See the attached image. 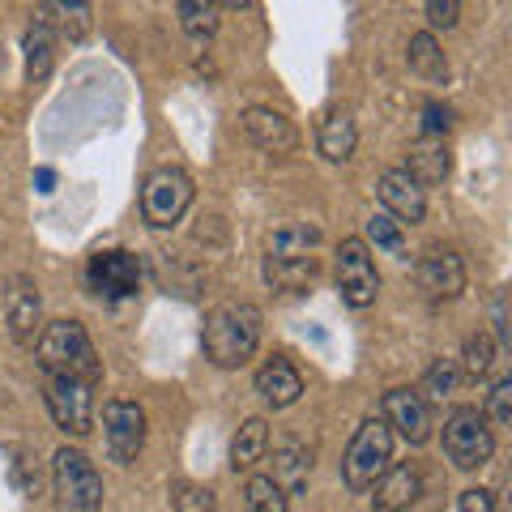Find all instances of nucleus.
Listing matches in <instances>:
<instances>
[{
    "instance_id": "36",
    "label": "nucleus",
    "mask_w": 512,
    "mask_h": 512,
    "mask_svg": "<svg viewBox=\"0 0 512 512\" xmlns=\"http://www.w3.org/2000/svg\"><path fill=\"white\" fill-rule=\"evenodd\" d=\"M423 13H427V22L431 26H457V18H461V5H457V0H427V5H423Z\"/></svg>"
},
{
    "instance_id": "25",
    "label": "nucleus",
    "mask_w": 512,
    "mask_h": 512,
    "mask_svg": "<svg viewBox=\"0 0 512 512\" xmlns=\"http://www.w3.org/2000/svg\"><path fill=\"white\" fill-rule=\"evenodd\" d=\"M308 474H312V453H308V448L282 444V448H278V466H274V483H278L286 495H295V491L308 487Z\"/></svg>"
},
{
    "instance_id": "16",
    "label": "nucleus",
    "mask_w": 512,
    "mask_h": 512,
    "mask_svg": "<svg viewBox=\"0 0 512 512\" xmlns=\"http://www.w3.org/2000/svg\"><path fill=\"white\" fill-rule=\"evenodd\" d=\"M359 146V124H355V111L333 103L325 107V116L316 120V150L329 158V163H346Z\"/></svg>"
},
{
    "instance_id": "3",
    "label": "nucleus",
    "mask_w": 512,
    "mask_h": 512,
    "mask_svg": "<svg viewBox=\"0 0 512 512\" xmlns=\"http://www.w3.org/2000/svg\"><path fill=\"white\" fill-rule=\"evenodd\" d=\"M393 466V431L384 419H367L342 453V483L350 491H372Z\"/></svg>"
},
{
    "instance_id": "34",
    "label": "nucleus",
    "mask_w": 512,
    "mask_h": 512,
    "mask_svg": "<svg viewBox=\"0 0 512 512\" xmlns=\"http://www.w3.org/2000/svg\"><path fill=\"white\" fill-rule=\"evenodd\" d=\"M448 128H453V111L436 99L423 103V137H444Z\"/></svg>"
},
{
    "instance_id": "2",
    "label": "nucleus",
    "mask_w": 512,
    "mask_h": 512,
    "mask_svg": "<svg viewBox=\"0 0 512 512\" xmlns=\"http://www.w3.org/2000/svg\"><path fill=\"white\" fill-rule=\"evenodd\" d=\"M35 359L43 367V376H73L86 384L103 380V363L94 355V342L77 320H52L35 342Z\"/></svg>"
},
{
    "instance_id": "9",
    "label": "nucleus",
    "mask_w": 512,
    "mask_h": 512,
    "mask_svg": "<svg viewBox=\"0 0 512 512\" xmlns=\"http://www.w3.org/2000/svg\"><path fill=\"white\" fill-rule=\"evenodd\" d=\"M338 295L350 308H367V303H376V295H380L376 261L363 239H355V235L338 244Z\"/></svg>"
},
{
    "instance_id": "17",
    "label": "nucleus",
    "mask_w": 512,
    "mask_h": 512,
    "mask_svg": "<svg viewBox=\"0 0 512 512\" xmlns=\"http://www.w3.org/2000/svg\"><path fill=\"white\" fill-rule=\"evenodd\" d=\"M256 393L265 397V406H274V410H286V406H295L299 402V393H303V376H299V367L286 359V355H274L261 372H256Z\"/></svg>"
},
{
    "instance_id": "24",
    "label": "nucleus",
    "mask_w": 512,
    "mask_h": 512,
    "mask_svg": "<svg viewBox=\"0 0 512 512\" xmlns=\"http://www.w3.org/2000/svg\"><path fill=\"white\" fill-rule=\"evenodd\" d=\"M265 448H269V423L265 419H248L244 427L235 431V440H231V470H252L256 461L265 457Z\"/></svg>"
},
{
    "instance_id": "18",
    "label": "nucleus",
    "mask_w": 512,
    "mask_h": 512,
    "mask_svg": "<svg viewBox=\"0 0 512 512\" xmlns=\"http://www.w3.org/2000/svg\"><path fill=\"white\" fill-rule=\"evenodd\" d=\"M316 252H299V256H282V252H265V282L282 295H295L303 291L312 278H316Z\"/></svg>"
},
{
    "instance_id": "30",
    "label": "nucleus",
    "mask_w": 512,
    "mask_h": 512,
    "mask_svg": "<svg viewBox=\"0 0 512 512\" xmlns=\"http://www.w3.org/2000/svg\"><path fill=\"white\" fill-rule=\"evenodd\" d=\"M491 363H495V342L487 333L466 338V350H461V372H466V380H483L491 372Z\"/></svg>"
},
{
    "instance_id": "10",
    "label": "nucleus",
    "mask_w": 512,
    "mask_h": 512,
    "mask_svg": "<svg viewBox=\"0 0 512 512\" xmlns=\"http://www.w3.org/2000/svg\"><path fill=\"white\" fill-rule=\"evenodd\" d=\"M103 436H107L111 461L133 466L141 444H146V410L137 402H107L103 406Z\"/></svg>"
},
{
    "instance_id": "35",
    "label": "nucleus",
    "mask_w": 512,
    "mask_h": 512,
    "mask_svg": "<svg viewBox=\"0 0 512 512\" xmlns=\"http://www.w3.org/2000/svg\"><path fill=\"white\" fill-rule=\"evenodd\" d=\"M448 389H453V363L436 359V363H431V372H427V380H423V393L427 397H444Z\"/></svg>"
},
{
    "instance_id": "14",
    "label": "nucleus",
    "mask_w": 512,
    "mask_h": 512,
    "mask_svg": "<svg viewBox=\"0 0 512 512\" xmlns=\"http://www.w3.org/2000/svg\"><path fill=\"white\" fill-rule=\"evenodd\" d=\"M384 423H389V431L397 427V436L410 444H427L431 410L423 402V393L419 389H389L384 393Z\"/></svg>"
},
{
    "instance_id": "38",
    "label": "nucleus",
    "mask_w": 512,
    "mask_h": 512,
    "mask_svg": "<svg viewBox=\"0 0 512 512\" xmlns=\"http://www.w3.org/2000/svg\"><path fill=\"white\" fill-rule=\"evenodd\" d=\"M495 333H500V342L512 346V333H508V316H504V291L495 295Z\"/></svg>"
},
{
    "instance_id": "5",
    "label": "nucleus",
    "mask_w": 512,
    "mask_h": 512,
    "mask_svg": "<svg viewBox=\"0 0 512 512\" xmlns=\"http://www.w3.org/2000/svg\"><path fill=\"white\" fill-rule=\"evenodd\" d=\"M192 205V180L184 167H154L141 184V218L150 227L167 231L184 218V210Z\"/></svg>"
},
{
    "instance_id": "22",
    "label": "nucleus",
    "mask_w": 512,
    "mask_h": 512,
    "mask_svg": "<svg viewBox=\"0 0 512 512\" xmlns=\"http://www.w3.org/2000/svg\"><path fill=\"white\" fill-rule=\"evenodd\" d=\"M90 5H39L35 9V22H43L47 30H60L69 43H82L86 35H90V26H94V18H90Z\"/></svg>"
},
{
    "instance_id": "31",
    "label": "nucleus",
    "mask_w": 512,
    "mask_h": 512,
    "mask_svg": "<svg viewBox=\"0 0 512 512\" xmlns=\"http://www.w3.org/2000/svg\"><path fill=\"white\" fill-rule=\"evenodd\" d=\"M171 508L175 512H214V491L180 478V483H171Z\"/></svg>"
},
{
    "instance_id": "29",
    "label": "nucleus",
    "mask_w": 512,
    "mask_h": 512,
    "mask_svg": "<svg viewBox=\"0 0 512 512\" xmlns=\"http://www.w3.org/2000/svg\"><path fill=\"white\" fill-rule=\"evenodd\" d=\"M320 248V227H308V222H299V227H282L269 235V248L265 252H282V256H299V252H316Z\"/></svg>"
},
{
    "instance_id": "33",
    "label": "nucleus",
    "mask_w": 512,
    "mask_h": 512,
    "mask_svg": "<svg viewBox=\"0 0 512 512\" xmlns=\"http://www.w3.org/2000/svg\"><path fill=\"white\" fill-rule=\"evenodd\" d=\"M367 239H372L376 248H389V252H402V222H393L389 214H372V222H367Z\"/></svg>"
},
{
    "instance_id": "27",
    "label": "nucleus",
    "mask_w": 512,
    "mask_h": 512,
    "mask_svg": "<svg viewBox=\"0 0 512 512\" xmlns=\"http://www.w3.org/2000/svg\"><path fill=\"white\" fill-rule=\"evenodd\" d=\"M175 13H180V26H184V35L188 39H214L218 35V5H201V0H180L175 5Z\"/></svg>"
},
{
    "instance_id": "26",
    "label": "nucleus",
    "mask_w": 512,
    "mask_h": 512,
    "mask_svg": "<svg viewBox=\"0 0 512 512\" xmlns=\"http://www.w3.org/2000/svg\"><path fill=\"white\" fill-rule=\"evenodd\" d=\"M154 274H158V286H167V295L175 291V295L192 299L201 291V274L197 269H184V261L175 252H158L154 256Z\"/></svg>"
},
{
    "instance_id": "7",
    "label": "nucleus",
    "mask_w": 512,
    "mask_h": 512,
    "mask_svg": "<svg viewBox=\"0 0 512 512\" xmlns=\"http://www.w3.org/2000/svg\"><path fill=\"white\" fill-rule=\"evenodd\" d=\"M43 402L60 431H69V436L94 431V384L73 376H43Z\"/></svg>"
},
{
    "instance_id": "8",
    "label": "nucleus",
    "mask_w": 512,
    "mask_h": 512,
    "mask_svg": "<svg viewBox=\"0 0 512 512\" xmlns=\"http://www.w3.org/2000/svg\"><path fill=\"white\" fill-rule=\"evenodd\" d=\"M86 286L99 299H107V303L137 295V286H141V261H137L133 252H124V248L94 252L90 261H86Z\"/></svg>"
},
{
    "instance_id": "19",
    "label": "nucleus",
    "mask_w": 512,
    "mask_h": 512,
    "mask_svg": "<svg viewBox=\"0 0 512 512\" xmlns=\"http://www.w3.org/2000/svg\"><path fill=\"white\" fill-rule=\"evenodd\" d=\"M402 171H406L419 188H423V184H444L448 171H453V158H448L444 137H419V141H414Z\"/></svg>"
},
{
    "instance_id": "6",
    "label": "nucleus",
    "mask_w": 512,
    "mask_h": 512,
    "mask_svg": "<svg viewBox=\"0 0 512 512\" xmlns=\"http://www.w3.org/2000/svg\"><path fill=\"white\" fill-rule=\"evenodd\" d=\"M444 453L457 470H478L487 466L495 453V436L478 406H457L444 419Z\"/></svg>"
},
{
    "instance_id": "39",
    "label": "nucleus",
    "mask_w": 512,
    "mask_h": 512,
    "mask_svg": "<svg viewBox=\"0 0 512 512\" xmlns=\"http://www.w3.org/2000/svg\"><path fill=\"white\" fill-rule=\"evenodd\" d=\"M35 184H39V192H52V184H56V171L39 167V171H35Z\"/></svg>"
},
{
    "instance_id": "15",
    "label": "nucleus",
    "mask_w": 512,
    "mask_h": 512,
    "mask_svg": "<svg viewBox=\"0 0 512 512\" xmlns=\"http://www.w3.org/2000/svg\"><path fill=\"white\" fill-rule=\"evenodd\" d=\"M376 192H380L384 214H389L393 222H423V218H427V197H423V188L414 184L402 167L384 171L380 184H376Z\"/></svg>"
},
{
    "instance_id": "32",
    "label": "nucleus",
    "mask_w": 512,
    "mask_h": 512,
    "mask_svg": "<svg viewBox=\"0 0 512 512\" xmlns=\"http://www.w3.org/2000/svg\"><path fill=\"white\" fill-rule=\"evenodd\" d=\"M483 419H491L495 427H508L512 423V376L495 380V389L487 393V414H483Z\"/></svg>"
},
{
    "instance_id": "11",
    "label": "nucleus",
    "mask_w": 512,
    "mask_h": 512,
    "mask_svg": "<svg viewBox=\"0 0 512 512\" xmlns=\"http://www.w3.org/2000/svg\"><path fill=\"white\" fill-rule=\"evenodd\" d=\"M5 325L18 346L39 342V333H43V299H39V286L26 274H13L5 286Z\"/></svg>"
},
{
    "instance_id": "23",
    "label": "nucleus",
    "mask_w": 512,
    "mask_h": 512,
    "mask_svg": "<svg viewBox=\"0 0 512 512\" xmlns=\"http://www.w3.org/2000/svg\"><path fill=\"white\" fill-rule=\"evenodd\" d=\"M406 60H410V69L423 77V82H431V86H444L448 82V60H444V52H440V43H436V35H410V47H406Z\"/></svg>"
},
{
    "instance_id": "13",
    "label": "nucleus",
    "mask_w": 512,
    "mask_h": 512,
    "mask_svg": "<svg viewBox=\"0 0 512 512\" xmlns=\"http://www.w3.org/2000/svg\"><path fill=\"white\" fill-rule=\"evenodd\" d=\"M239 124H244V133L256 150L265 154H295L299 150V128L282 116V111H269V107H248L244 116H239Z\"/></svg>"
},
{
    "instance_id": "20",
    "label": "nucleus",
    "mask_w": 512,
    "mask_h": 512,
    "mask_svg": "<svg viewBox=\"0 0 512 512\" xmlns=\"http://www.w3.org/2000/svg\"><path fill=\"white\" fill-rule=\"evenodd\" d=\"M423 491V474L414 466H389V474L376 483V495H372V512H402L419 500Z\"/></svg>"
},
{
    "instance_id": "40",
    "label": "nucleus",
    "mask_w": 512,
    "mask_h": 512,
    "mask_svg": "<svg viewBox=\"0 0 512 512\" xmlns=\"http://www.w3.org/2000/svg\"><path fill=\"white\" fill-rule=\"evenodd\" d=\"M0 69H5V52H0Z\"/></svg>"
},
{
    "instance_id": "4",
    "label": "nucleus",
    "mask_w": 512,
    "mask_h": 512,
    "mask_svg": "<svg viewBox=\"0 0 512 512\" xmlns=\"http://www.w3.org/2000/svg\"><path fill=\"white\" fill-rule=\"evenodd\" d=\"M52 487H56V500L64 512H99L103 508V478L82 448H69V444L56 448Z\"/></svg>"
},
{
    "instance_id": "28",
    "label": "nucleus",
    "mask_w": 512,
    "mask_h": 512,
    "mask_svg": "<svg viewBox=\"0 0 512 512\" xmlns=\"http://www.w3.org/2000/svg\"><path fill=\"white\" fill-rule=\"evenodd\" d=\"M291 495H286L269 474H256L244 491V512H286Z\"/></svg>"
},
{
    "instance_id": "21",
    "label": "nucleus",
    "mask_w": 512,
    "mask_h": 512,
    "mask_svg": "<svg viewBox=\"0 0 512 512\" xmlns=\"http://www.w3.org/2000/svg\"><path fill=\"white\" fill-rule=\"evenodd\" d=\"M22 56H26V82L30 86L47 82V73H52V64H56V35L43 22H35L22 35Z\"/></svg>"
},
{
    "instance_id": "37",
    "label": "nucleus",
    "mask_w": 512,
    "mask_h": 512,
    "mask_svg": "<svg viewBox=\"0 0 512 512\" xmlns=\"http://www.w3.org/2000/svg\"><path fill=\"white\" fill-rule=\"evenodd\" d=\"M457 512H495V495H491L487 487H470V491H461Z\"/></svg>"
},
{
    "instance_id": "12",
    "label": "nucleus",
    "mask_w": 512,
    "mask_h": 512,
    "mask_svg": "<svg viewBox=\"0 0 512 512\" xmlns=\"http://www.w3.org/2000/svg\"><path fill=\"white\" fill-rule=\"evenodd\" d=\"M419 286H423V295L431 303H448V299H457L461 291H466V261L453 252V248H427L419 256Z\"/></svg>"
},
{
    "instance_id": "1",
    "label": "nucleus",
    "mask_w": 512,
    "mask_h": 512,
    "mask_svg": "<svg viewBox=\"0 0 512 512\" xmlns=\"http://www.w3.org/2000/svg\"><path fill=\"white\" fill-rule=\"evenodd\" d=\"M261 308L252 303H222L210 312L201 333V350L214 367H244L261 346Z\"/></svg>"
}]
</instances>
